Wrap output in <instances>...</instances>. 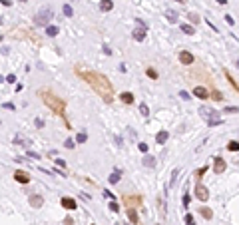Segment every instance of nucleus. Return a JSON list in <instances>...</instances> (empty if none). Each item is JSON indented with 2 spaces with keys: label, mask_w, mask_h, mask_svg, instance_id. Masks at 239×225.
Listing matches in <instances>:
<instances>
[{
  "label": "nucleus",
  "mask_w": 239,
  "mask_h": 225,
  "mask_svg": "<svg viewBox=\"0 0 239 225\" xmlns=\"http://www.w3.org/2000/svg\"><path fill=\"white\" fill-rule=\"evenodd\" d=\"M76 74L82 80H86V82L96 90V94L102 98L106 104H110V102L114 100V88H112L110 80H108L104 74L94 72V70H82V68H76Z\"/></svg>",
  "instance_id": "f257e3e1"
},
{
  "label": "nucleus",
  "mask_w": 239,
  "mask_h": 225,
  "mask_svg": "<svg viewBox=\"0 0 239 225\" xmlns=\"http://www.w3.org/2000/svg\"><path fill=\"white\" fill-rule=\"evenodd\" d=\"M40 98L44 100V104L48 106V108L52 110L54 114H58V116H64V108H66L64 100H60L58 96H54L52 92H48V90H42V92H40Z\"/></svg>",
  "instance_id": "f03ea898"
},
{
  "label": "nucleus",
  "mask_w": 239,
  "mask_h": 225,
  "mask_svg": "<svg viewBox=\"0 0 239 225\" xmlns=\"http://www.w3.org/2000/svg\"><path fill=\"white\" fill-rule=\"evenodd\" d=\"M199 116L207 122V126H219L221 124V118L217 116V112L211 110L209 106H201V108H199Z\"/></svg>",
  "instance_id": "7ed1b4c3"
},
{
  "label": "nucleus",
  "mask_w": 239,
  "mask_h": 225,
  "mask_svg": "<svg viewBox=\"0 0 239 225\" xmlns=\"http://www.w3.org/2000/svg\"><path fill=\"white\" fill-rule=\"evenodd\" d=\"M52 18H54L52 10H50V8H42L38 14H36V24H38V26H46V28H48Z\"/></svg>",
  "instance_id": "20e7f679"
},
{
  "label": "nucleus",
  "mask_w": 239,
  "mask_h": 225,
  "mask_svg": "<svg viewBox=\"0 0 239 225\" xmlns=\"http://www.w3.org/2000/svg\"><path fill=\"white\" fill-rule=\"evenodd\" d=\"M195 197L201 199V201H207L209 199V191H207V187H203L201 183L195 185Z\"/></svg>",
  "instance_id": "39448f33"
},
{
  "label": "nucleus",
  "mask_w": 239,
  "mask_h": 225,
  "mask_svg": "<svg viewBox=\"0 0 239 225\" xmlns=\"http://www.w3.org/2000/svg\"><path fill=\"white\" fill-rule=\"evenodd\" d=\"M28 203H30L34 209H40L42 203H44V199H42V195H38V193H32L30 197H28Z\"/></svg>",
  "instance_id": "423d86ee"
},
{
  "label": "nucleus",
  "mask_w": 239,
  "mask_h": 225,
  "mask_svg": "<svg viewBox=\"0 0 239 225\" xmlns=\"http://www.w3.org/2000/svg\"><path fill=\"white\" fill-rule=\"evenodd\" d=\"M179 62H181V64H185V66L193 64V54L187 52V50H181V52H179Z\"/></svg>",
  "instance_id": "0eeeda50"
},
{
  "label": "nucleus",
  "mask_w": 239,
  "mask_h": 225,
  "mask_svg": "<svg viewBox=\"0 0 239 225\" xmlns=\"http://www.w3.org/2000/svg\"><path fill=\"white\" fill-rule=\"evenodd\" d=\"M225 167H227L225 159L223 158H215V161H213V171H215V173H223Z\"/></svg>",
  "instance_id": "6e6552de"
},
{
  "label": "nucleus",
  "mask_w": 239,
  "mask_h": 225,
  "mask_svg": "<svg viewBox=\"0 0 239 225\" xmlns=\"http://www.w3.org/2000/svg\"><path fill=\"white\" fill-rule=\"evenodd\" d=\"M62 207L68 211H74L76 209V201H74L72 197H62Z\"/></svg>",
  "instance_id": "1a4fd4ad"
},
{
  "label": "nucleus",
  "mask_w": 239,
  "mask_h": 225,
  "mask_svg": "<svg viewBox=\"0 0 239 225\" xmlns=\"http://www.w3.org/2000/svg\"><path fill=\"white\" fill-rule=\"evenodd\" d=\"M145 34H148V30H145V26H140V28H136L133 30V38H136L137 42H141L145 38Z\"/></svg>",
  "instance_id": "9d476101"
},
{
  "label": "nucleus",
  "mask_w": 239,
  "mask_h": 225,
  "mask_svg": "<svg viewBox=\"0 0 239 225\" xmlns=\"http://www.w3.org/2000/svg\"><path fill=\"white\" fill-rule=\"evenodd\" d=\"M14 179L20 181V183H28V181H30V175H28L26 171H16L14 173Z\"/></svg>",
  "instance_id": "9b49d317"
},
{
  "label": "nucleus",
  "mask_w": 239,
  "mask_h": 225,
  "mask_svg": "<svg viewBox=\"0 0 239 225\" xmlns=\"http://www.w3.org/2000/svg\"><path fill=\"white\" fill-rule=\"evenodd\" d=\"M193 96H195V98H199V100H205V98H209V92L205 90V88L197 86V88L193 90Z\"/></svg>",
  "instance_id": "f8f14e48"
},
{
  "label": "nucleus",
  "mask_w": 239,
  "mask_h": 225,
  "mask_svg": "<svg viewBox=\"0 0 239 225\" xmlns=\"http://www.w3.org/2000/svg\"><path fill=\"white\" fill-rule=\"evenodd\" d=\"M120 100L124 102V104H132V102H133V94H132V92H124V94H120Z\"/></svg>",
  "instance_id": "ddd939ff"
},
{
  "label": "nucleus",
  "mask_w": 239,
  "mask_h": 225,
  "mask_svg": "<svg viewBox=\"0 0 239 225\" xmlns=\"http://www.w3.org/2000/svg\"><path fill=\"white\" fill-rule=\"evenodd\" d=\"M100 8H102L104 12H110L112 8H114V2H112V0H102V2H100Z\"/></svg>",
  "instance_id": "4468645a"
},
{
  "label": "nucleus",
  "mask_w": 239,
  "mask_h": 225,
  "mask_svg": "<svg viewBox=\"0 0 239 225\" xmlns=\"http://www.w3.org/2000/svg\"><path fill=\"white\" fill-rule=\"evenodd\" d=\"M128 219H129L133 225L137 223V213H136V209H133V207H128Z\"/></svg>",
  "instance_id": "2eb2a0df"
},
{
  "label": "nucleus",
  "mask_w": 239,
  "mask_h": 225,
  "mask_svg": "<svg viewBox=\"0 0 239 225\" xmlns=\"http://www.w3.org/2000/svg\"><path fill=\"white\" fill-rule=\"evenodd\" d=\"M165 18L169 20L171 24H175V22H177V12H175V10H167L165 12Z\"/></svg>",
  "instance_id": "dca6fc26"
},
{
  "label": "nucleus",
  "mask_w": 239,
  "mask_h": 225,
  "mask_svg": "<svg viewBox=\"0 0 239 225\" xmlns=\"http://www.w3.org/2000/svg\"><path fill=\"white\" fill-rule=\"evenodd\" d=\"M181 32L187 34V36H191V34H195V28L191 26V24H181Z\"/></svg>",
  "instance_id": "f3484780"
},
{
  "label": "nucleus",
  "mask_w": 239,
  "mask_h": 225,
  "mask_svg": "<svg viewBox=\"0 0 239 225\" xmlns=\"http://www.w3.org/2000/svg\"><path fill=\"white\" fill-rule=\"evenodd\" d=\"M144 165H145V167H153V165H156V158H153V155H145V158H144Z\"/></svg>",
  "instance_id": "a211bd4d"
},
{
  "label": "nucleus",
  "mask_w": 239,
  "mask_h": 225,
  "mask_svg": "<svg viewBox=\"0 0 239 225\" xmlns=\"http://www.w3.org/2000/svg\"><path fill=\"white\" fill-rule=\"evenodd\" d=\"M124 201L128 203L129 207H132V205H137V203H140V197H129V195H125V197H124Z\"/></svg>",
  "instance_id": "6ab92c4d"
},
{
  "label": "nucleus",
  "mask_w": 239,
  "mask_h": 225,
  "mask_svg": "<svg viewBox=\"0 0 239 225\" xmlns=\"http://www.w3.org/2000/svg\"><path fill=\"white\" fill-rule=\"evenodd\" d=\"M199 213L203 215L205 219H211V217H213V211L209 209V207H201V209H199Z\"/></svg>",
  "instance_id": "aec40b11"
},
{
  "label": "nucleus",
  "mask_w": 239,
  "mask_h": 225,
  "mask_svg": "<svg viewBox=\"0 0 239 225\" xmlns=\"http://www.w3.org/2000/svg\"><path fill=\"white\" fill-rule=\"evenodd\" d=\"M156 142L157 143H165L167 142V131H159V134L156 135Z\"/></svg>",
  "instance_id": "412c9836"
},
{
  "label": "nucleus",
  "mask_w": 239,
  "mask_h": 225,
  "mask_svg": "<svg viewBox=\"0 0 239 225\" xmlns=\"http://www.w3.org/2000/svg\"><path fill=\"white\" fill-rule=\"evenodd\" d=\"M46 34H48V36H56V34H58V26H52V24H50V26L46 28Z\"/></svg>",
  "instance_id": "4be33fe9"
},
{
  "label": "nucleus",
  "mask_w": 239,
  "mask_h": 225,
  "mask_svg": "<svg viewBox=\"0 0 239 225\" xmlns=\"http://www.w3.org/2000/svg\"><path fill=\"white\" fill-rule=\"evenodd\" d=\"M227 150L229 151H239V142H229L227 143Z\"/></svg>",
  "instance_id": "5701e85b"
},
{
  "label": "nucleus",
  "mask_w": 239,
  "mask_h": 225,
  "mask_svg": "<svg viewBox=\"0 0 239 225\" xmlns=\"http://www.w3.org/2000/svg\"><path fill=\"white\" fill-rule=\"evenodd\" d=\"M120 175H121L120 171H114V173L110 175V183H118V181H120Z\"/></svg>",
  "instance_id": "b1692460"
},
{
  "label": "nucleus",
  "mask_w": 239,
  "mask_h": 225,
  "mask_svg": "<svg viewBox=\"0 0 239 225\" xmlns=\"http://www.w3.org/2000/svg\"><path fill=\"white\" fill-rule=\"evenodd\" d=\"M223 112H225V114H239V108H237V106H227Z\"/></svg>",
  "instance_id": "393cba45"
},
{
  "label": "nucleus",
  "mask_w": 239,
  "mask_h": 225,
  "mask_svg": "<svg viewBox=\"0 0 239 225\" xmlns=\"http://www.w3.org/2000/svg\"><path fill=\"white\" fill-rule=\"evenodd\" d=\"M62 12H64L66 16H72V14H74V10H72V6H70V4H64V8H62Z\"/></svg>",
  "instance_id": "a878e982"
},
{
  "label": "nucleus",
  "mask_w": 239,
  "mask_h": 225,
  "mask_svg": "<svg viewBox=\"0 0 239 225\" xmlns=\"http://www.w3.org/2000/svg\"><path fill=\"white\" fill-rule=\"evenodd\" d=\"M177 175H179V169H173V173H171V179H169V187H171V185H175V179H177Z\"/></svg>",
  "instance_id": "bb28decb"
},
{
  "label": "nucleus",
  "mask_w": 239,
  "mask_h": 225,
  "mask_svg": "<svg viewBox=\"0 0 239 225\" xmlns=\"http://www.w3.org/2000/svg\"><path fill=\"white\" fill-rule=\"evenodd\" d=\"M86 139H88V135L84 134V131H80V134L76 135V142H78V143H84V142H86Z\"/></svg>",
  "instance_id": "cd10ccee"
},
{
  "label": "nucleus",
  "mask_w": 239,
  "mask_h": 225,
  "mask_svg": "<svg viewBox=\"0 0 239 225\" xmlns=\"http://www.w3.org/2000/svg\"><path fill=\"white\" fill-rule=\"evenodd\" d=\"M187 18H189V22H191V24H197V22H199V16L195 14V12H191V14L187 16Z\"/></svg>",
  "instance_id": "c85d7f7f"
},
{
  "label": "nucleus",
  "mask_w": 239,
  "mask_h": 225,
  "mask_svg": "<svg viewBox=\"0 0 239 225\" xmlns=\"http://www.w3.org/2000/svg\"><path fill=\"white\" fill-rule=\"evenodd\" d=\"M185 225H195V219H193V215H191V213L185 215Z\"/></svg>",
  "instance_id": "c756f323"
},
{
  "label": "nucleus",
  "mask_w": 239,
  "mask_h": 225,
  "mask_svg": "<svg viewBox=\"0 0 239 225\" xmlns=\"http://www.w3.org/2000/svg\"><path fill=\"white\" fill-rule=\"evenodd\" d=\"M145 74H148V76H149V78H153V80H156V78H157V72H156V70H153V68H148V70H145Z\"/></svg>",
  "instance_id": "7c9ffc66"
},
{
  "label": "nucleus",
  "mask_w": 239,
  "mask_h": 225,
  "mask_svg": "<svg viewBox=\"0 0 239 225\" xmlns=\"http://www.w3.org/2000/svg\"><path fill=\"white\" fill-rule=\"evenodd\" d=\"M140 112L144 114V116H149V108H148L145 104H141V106H140Z\"/></svg>",
  "instance_id": "2f4dec72"
},
{
  "label": "nucleus",
  "mask_w": 239,
  "mask_h": 225,
  "mask_svg": "<svg viewBox=\"0 0 239 225\" xmlns=\"http://www.w3.org/2000/svg\"><path fill=\"white\" fill-rule=\"evenodd\" d=\"M64 146L68 147V150H72V147H74V139H72V138H68V139H66V143H64Z\"/></svg>",
  "instance_id": "473e14b6"
},
{
  "label": "nucleus",
  "mask_w": 239,
  "mask_h": 225,
  "mask_svg": "<svg viewBox=\"0 0 239 225\" xmlns=\"http://www.w3.org/2000/svg\"><path fill=\"white\" fill-rule=\"evenodd\" d=\"M110 209H112V211H120V205H118L116 201H110Z\"/></svg>",
  "instance_id": "72a5a7b5"
},
{
  "label": "nucleus",
  "mask_w": 239,
  "mask_h": 225,
  "mask_svg": "<svg viewBox=\"0 0 239 225\" xmlns=\"http://www.w3.org/2000/svg\"><path fill=\"white\" fill-rule=\"evenodd\" d=\"M137 147H140V151H144V154H145V151H148V143H144V142H141V143H140V146H137Z\"/></svg>",
  "instance_id": "f704fd0d"
},
{
  "label": "nucleus",
  "mask_w": 239,
  "mask_h": 225,
  "mask_svg": "<svg viewBox=\"0 0 239 225\" xmlns=\"http://www.w3.org/2000/svg\"><path fill=\"white\" fill-rule=\"evenodd\" d=\"M179 98H183V100H191V98H189V94H187V92H179Z\"/></svg>",
  "instance_id": "c9c22d12"
},
{
  "label": "nucleus",
  "mask_w": 239,
  "mask_h": 225,
  "mask_svg": "<svg viewBox=\"0 0 239 225\" xmlns=\"http://www.w3.org/2000/svg\"><path fill=\"white\" fill-rule=\"evenodd\" d=\"M28 155H30V158H34V159H40V154H36V151H30V150H28Z\"/></svg>",
  "instance_id": "e433bc0d"
},
{
  "label": "nucleus",
  "mask_w": 239,
  "mask_h": 225,
  "mask_svg": "<svg viewBox=\"0 0 239 225\" xmlns=\"http://www.w3.org/2000/svg\"><path fill=\"white\" fill-rule=\"evenodd\" d=\"M213 100H223V96H221V92H213Z\"/></svg>",
  "instance_id": "4c0bfd02"
},
{
  "label": "nucleus",
  "mask_w": 239,
  "mask_h": 225,
  "mask_svg": "<svg viewBox=\"0 0 239 225\" xmlns=\"http://www.w3.org/2000/svg\"><path fill=\"white\" fill-rule=\"evenodd\" d=\"M225 22H227V24H231V26H233V18H231V14H225Z\"/></svg>",
  "instance_id": "58836bf2"
},
{
  "label": "nucleus",
  "mask_w": 239,
  "mask_h": 225,
  "mask_svg": "<svg viewBox=\"0 0 239 225\" xmlns=\"http://www.w3.org/2000/svg\"><path fill=\"white\" fill-rule=\"evenodd\" d=\"M205 173V167H201V169H197V171H195V177H201Z\"/></svg>",
  "instance_id": "ea45409f"
},
{
  "label": "nucleus",
  "mask_w": 239,
  "mask_h": 225,
  "mask_svg": "<svg viewBox=\"0 0 239 225\" xmlns=\"http://www.w3.org/2000/svg\"><path fill=\"white\" fill-rule=\"evenodd\" d=\"M64 225H74V221H72V217H66V219H64Z\"/></svg>",
  "instance_id": "a19ab883"
},
{
  "label": "nucleus",
  "mask_w": 239,
  "mask_h": 225,
  "mask_svg": "<svg viewBox=\"0 0 239 225\" xmlns=\"http://www.w3.org/2000/svg\"><path fill=\"white\" fill-rule=\"evenodd\" d=\"M36 126H38V128H44V122H42L40 118H38V120H36Z\"/></svg>",
  "instance_id": "79ce46f5"
},
{
  "label": "nucleus",
  "mask_w": 239,
  "mask_h": 225,
  "mask_svg": "<svg viewBox=\"0 0 239 225\" xmlns=\"http://www.w3.org/2000/svg\"><path fill=\"white\" fill-rule=\"evenodd\" d=\"M56 163L60 165V167H64V165H66V161H64V159H56Z\"/></svg>",
  "instance_id": "37998d69"
},
{
  "label": "nucleus",
  "mask_w": 239,
  "mask_h": 225,
  "mask_svg": "<svg viewBox=\"0 0 239 225\" xmlns=\"http://www.w3.org/2000/svg\"><path fill=\"white\" fill-rule=\"evenodd\" d=\"M104 195H106V197H110V199H114V193H112V191H104Z\"/></svg>",
  "instance_id": "c03bdc74"
},
{
  "label": "nucleus",
  "mask_w": 239,
  "mask_h": 225,
  "mask_svg": "<svg viewBox=\"0 0 239 225\" xmlns=\"http://www.w3.org/2000/svg\"><path fill=\"white\" fill-rule=\"evenodd\" d=\"M0 4H4V6H10L12 2H10V0H0Z\"/></svg>",
  "instance_id": "a18cd8bd"
},
{
  "label": "nucleus",
  "mask_w": 239,
  "mask_h": 225,
  "mask_svg": "<svg viewBox=\"0 0 239 225\" xmlns=\"http://www.w3.org/2000/svg\"><path fill=\"white\" fill-rule=\"evenodd\" d=\"M217 4H221V6H225V4H227V0H217Z\"/></svg>",
  "instance_id": "49530a36"
},
{
  "label": "nucleus",
  "mask_w": 239,
  "mask_h": 225,
  "mask_svg": "<svg viewBox=\"0 0 239 225\" xmlns=\"http://www.w3.org/2000/svg\"><path fill=\"white\" fill-rule=\"evenodd\" d=\"M2 82H4V78H2V76H0V84H2Z\"/></svg>",
  "instance_id": "de8ad7c7"
},
{
  "label": "nucleus",
  "mask_w": 239,
  "mask_h": 225,
  "mask_svg": "<svg viewBox=\"0 0 239 225\" xmlns=\"http://www.w3.org/2000/svg\"><path fill=\"white\" fill-rule=\"evenodd\" d=\"M177 2H181V4H183V2H185V0H177Z\"/></svg>",
  "instance_id": "09e8293b"
},
{
  "label": "nucleus",
  "mask_w": 239,
  "mask_h": 225,
  "mask_svg": "<svg viewBox=\"0 0 239 225\" xmlns=\"http://www.w3.org/2000/svg\"><path fill=\"white\" fill-rule=\"evenodd\" d=\"M235 64H237V68H239V60H237V62H235Z\"/></svg>",
  "instance_id": "8fccbe9b"
},
{
  "label": "nucleus",
  "mask_w": 239,
  "mask_h": 225,
  "mask_svg": "<svg viewBox=\"0 0 239 225\" xmlns=\"http://www.w3.org/2000/svg\"><path fill=\"white\" fill-rule=\"evenodd\" d=\"M0 24H2V16H0Z\"/></svg>",
  "instance_id": "3c124183"
},
{
  "label": "nucleus",
  "mask_w": 239,
  "mask_h": 225,
  "mask_svg": "<svg viewBox=\"0 0 239 225\" xmlns=\"http://www.w3.org/2000/svg\"><path fill=\"white\" fill-rule=\"evenodd\" d=\"M20 2H28V0H20Z\"/></svg>",
  "instance_id": "603ef678"
},
{
  "label": "nucleus",
  "mask_w": 239,
  "mask_h": 225,
  "mask_svg": "<svg viewBox=\"0 0 239 225\" xmlns=\"http://www.w3.org/2000/svg\"><path fill=\"white\" fill-rule=\"evenodd\" d=\"M0 40H2V34H0Z\"/></svg>",
  "instance_id": "864d4df0"
},
{
  "label": "nucleus",
  "mask_w": 239,
  "mask_h": 225,
  "mask_svg": "<svg viewBox=\"0 0 239 225\" xmlns=\"http://www.w3.org/2000/svg\"><path fill=\"white\" fill-rule=\"evenodd\" d=\"M0 126H2V124H0Z\"/></svg>",
  "instance_id": "5fc2aeb1"
}]
</instances>
